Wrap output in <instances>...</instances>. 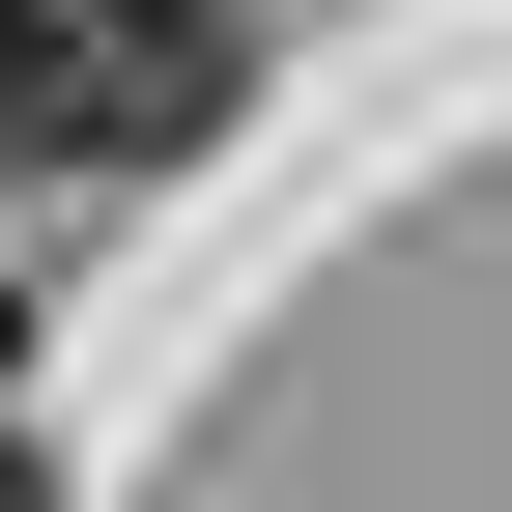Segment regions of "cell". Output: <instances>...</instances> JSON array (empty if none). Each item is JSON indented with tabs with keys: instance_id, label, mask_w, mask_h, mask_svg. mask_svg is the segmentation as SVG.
<instances>
[{
	"instance_id": "1",
	"label": "cell",
	"mask_w": 512,
	"mask_h": 512,
	"mask_svg": "<svg viewBox=\"0 0 512 512\" xmlns=\"http://www.w3.org/2000/svg\"><path fill=\"white\" fill-rule=\"evenodd\" d=\"M228 114V0H0V171H171Z\"/></svg>"
},
{
	"instance_id": "2",
	"label": "cell",
	"mask_w": 512,
	"mask_h": 512,
	"mask_svg": "<svg viewBox=\"0 0 512 512\" xmlns=\"http://www.w3.org/2000/svg\"><path fill=\"white\" fill-rule=\"evenodd\" d=\"M0 512H57V484H29V427H0Z\"/></svg>"
}]
</instances>
